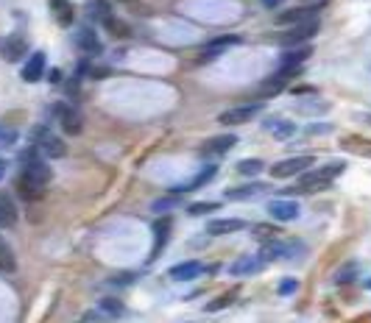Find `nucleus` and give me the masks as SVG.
I'll list each match as a JSON object with an SVG mask.
<instances>
[{
	"instance_id": "nucleus-1",
	"label": "nucleus",
	"mask_w": 371,
	"mask_h": 323,
	"mask_svg": "<svg viewBox=\"0 0 371 323\" xmlns=\"http://www.w3.org/2000/svg\"><path fill=\"white\" fill-rule=\"evenodd\" d=\"M20 165H23V170H20V179L14 181V187H17V192L23 195V198H28V201H36L39 195H43V187L53 179V173H51V168L45 165L43 159H39V151L31 145V148H25V151H20Z\"/></svg>"
},
{
	"instance_id": "nucleus-2",
	"label": "nucleus",
	"mask_w": 371,
	"mask_h": 323,
	"mask_svg": "<svg viewBox=\"0 0 371 323\" xmlns=\"http://www.w3.org/2000/svg\"><path fill=\"white\" fill-rule=\"evenodd\" d=\"M344 170H346V162H329V165H324L318 170L307 168L304 173H299L302 179H299V187L294 192H321V190H326L329 184H333Z\"/></svg>"
},
{
	"instance_id": "nucleus-3",
	"label": "nucleus",
	"mask_w": 371,
	"mask_h": 323,
	"mask_svg": "<svg viewBox=\"0 0 371 323\" xmlns=\"http://www.w3.org/2000/svg\"><path fill=\"white\" fill-rule=\"evenodd\" d=\"M31 142H34V148L43 153V156H48V159H62L64 153H67V145L62 142V137H56L51 129H45V126H36L34 131H31Z\"/></svg>"
},
{
	"instance_id": "nucleus-4",
	"label": "nucleus",
	"mask_w": 371,
	"mask_h": 323,
	"mask_svg": "<svg viewBox=\"0 0 371 323\" xmlns=\"http://www.w3.org/2000/svg\"><path fill=\"white\" fill-rule=\"evenodd\" d=\"M304 248L299 242H287L285 237H274V240H265V246L260 251L263 259H296Z\"/></svg>"
},
{
	"instance_id": "nucleus-5",
	"label": "nucleus",
	"mask_w": 371,
	"mask_h": 323,
	"mask_svg": "<svg viewBox=\"0 0 371 323\" xmlns=\"http://www.w3.org/2000/svg\"><path fill=\"white\" fill-rule=\"evenodd\" d=\"M315 165V159L307 153V156H291V159H279L276 165L271 168V176L274 179H291V176H299L304 173L307 168Z\"/></svg>"
},
{
	"instance_id": "nucleus-6",
	"label": "nucleus",
	"mask_w": 371,
	"mask_h": 323,
	"mask_svg": "<svg viewBox=\"0 0 371 323\" xmlns=\"http://www.w3.org/2000/svg\"><path fill=\"white\" fill-rule=\"evenodd\" d=\"M318 34V20L315 17H310V20H302V23H296L291 31H287L285 36H279V42L285 45V48H294V45H304L310 36H315Z\"/></svg>"
},
{
	"instance_id": "nucleus-7",
	"label": "nucleus",
	"mask_w": 371,
	"mask_h": 323,
	"mask_svg": "<svg viewBox=\"0 0 371 323\" xmlns=\"http://www.w3.org/2000/svg\"><path fill=\"white\" fill-rule=\"evenodd\" d=\"M56 120H59L62 131L70 137L81 134V126H84V117H81V112L73 103H56Z\"/></svg>"
},
{
	"instance_id": "nucleus-8",
	"label": "nucleus",
	"mask_w": 371,
	"mask_h": 323,
	"mask_svg": "<svg viewBox=\"0 0 371 323\" xmlns=\"http://www.w3.org/2000/svg\"><path fill=\"white\" fill-rule=\"evenodd\" d=\"M260 112H263V103L235 106V109H226V112L218 117V123H221V126H243V123H249V120H254Z\"/></svg>"
},
{
	"instance_id": "nucleus-9",
	"label": "nucleus",
	"mask_w": 371,
	"mask_h": 323,
	"mask_svg": "<svg viewBox=\"0 0 371 323\" xmlns=\"http://www.w3.org/2000/svg\"><path fill=\"white\" fill-rule=\"evenodd\" d=\"M235 45H243V36H237V34H226V36H218V39H213V42H207V48L201 51L198 62H201V64H207V62L218 59V56H221L226 48H235Z\"/></svg>"
},
{
	"instance_id": "nucleus-10",
	"label": "nucleus",
	"mask_w": 371,
	"mask_h": 323,
	"mask_svg": "<svg viewBox=\"0 0 371 323\" xmlns=\"http://www.w3.org/2000/svg\"><path fill=\"white\" fill-rule=\"evenodd\" d=\"M25 53H28V39L23 34L3 36V42H0V59H3V62H17Z\"/></svg>"
},
{
	"instance_id": "nucleus-11",
	"label": "nucleus",
	"mask_w": 371,
	"mask_h": 323,
	"mask_svg": "<svg viewBox=\"0 0 371 323\" xmlns=\"http://www.w3.org/2000/svg\"><path fill=\"white\" fill-rule=\"evenodd\" d=\"M299 73H302V64H299V67H282V70L274 73L268 81H263L260 92H263V95H276V92H282L287 84H291V78H296Z\"/></svg>"
},
{
	"instance_id": "nucleus-12",
	"label": "nucleus",
	"mask_w": 371,
	"mask_h": 323,
	"mask_svg": "<svg viewBox=\"0 0 371 323\" xmlns=\"http://www.w3.org/2000/svg\"><path fill=\"white\" fill-rule=\"evenodd\" d=\"M17 204H14V195L0 190V229H14L17 226Z\"/></svg>"
},
{
	"instance_id": "nucleus-13",
	"label": "nucleus",
	"mask_w": 371,
	"mask_h": 323,
	"mask_svg": "<svg viewBox=\"0 0 371 323\" xmlns=\"http://www.w3.org/2000/svg\"><path fill=\"white\" fill-rule=\"evenodd\" d=\"M299 204H296V201H271V204H268V215L274 218V220H282V223H291V220H296L299 218Z\"/></svg>"
},
{
	"instance_id": "nucleus-14",
	"label": "nucleus",
	"mask_w": 371,
	"mask_h": 323,
	"mask_svg": "<svg viewBox=\"0 0 371 323\" xmlns=\"http://www.w3.org/2000/svg\"><path fill=\"white\" fill-rule=\"evenodd\" d=\"M45 59H48V56H45L43 51L31 53V56H28V62L23 64V81H28V84H36V81L45 75V64H48Z\"/></svg>"
},
{
	"instance_id": "nucleus-15",
	"label": "nucleus",
	"mask_w": 371,
	"mask_h": 323,
	"mask_svg": "<svg viewBox=\"0 0 371 323\" xmlns=\"http://www.w3.org/2000/svg\"><path fill=\"white\" fill-rule=\"evenodd\" d=\"M237 145V137L235 134H218V137H213V140H207L204 142V156H224L229 148H235Z\"/></svg>"
},
{
	"instance_id": "nucleus-16",
	"label": "nucleus",
	"mask_w": 371,
	"mask_h": 323,
	"mask_svg": "<svg viewBox=\"0 0 371 323\" xmlns=\"http://www.w3.org/2000/svg\"><path fill=\"white\" fill-rule=\"evenodd\" d=\"M243 229H246V220H240V218H221V220L207 223V234H213V237L235 234V231H243Z\"/></svg>"
},
{
	"instance_id": "nucleus-17",
	"label": "nucleus",
	"mask_w": 371,
	"mask_h": 323,
	"mask_svg": "<svg viewBox=\"0 0 371 323\" xmlns=\"http://www.w3.org/2000/svg\"><path fill=\"white\" fill-rule=\"evenodd\" d=\"M48 6H51L53 20H56L62 28L73 25V20H75V9H73L70 0H48Z\"/></svg>"
},
{
	"instance_id": "nucleus-18",
	"label": "nucleus",
	"mask_w": 371,
	"mask_h": 323,
	"mask_svg": "<svg viewBox=\"0 0 371 323\" xmlns=\"http://www.w3.org/2000/svg\"><path fill=\"white\" fill-rule=\"evenodd\" d=\"M171 226H173V220L168 218V215H162V218H156L154 220V234H156V248L151 251V262L162 254V248H165V242H168V234H171Z\"/></svg>"
},
{
	"instance_id": "nucleus-19",
	"label": "nucleus",
	"mask_w": 371,
	"mask_h": 323,
	"mask_svg": "<svg viewBox=\"0 0 371 323\" xmlns=\"http://www.w3.org/2000/svg\"><path fill=\"white\" fill-rule=\"evenodd\" d=\"M75 42H78V48L84 51V53H101V51H104L101 39L95 36V31H93V28H81V31L75 34Z\"/></svg>"
},
{
	"instance_id": "nucleus-20",
	"label": "nucleus",
	"mask_w": 371,
	"mask_h": 323,
	"mask_svg": "<svg viewBox=\"0 0 371 323\" xmlns=\"http://www.w3.org/2000/svg\"><path fill=\"white\" fill-rule=\"evenodd\" d=\"M263 268V257H240L237 262L229 265V273L232 276H249V273H257Z\"/></svg>"
},
{
	"instance_id": "nucleus-21",
	"label": "nucleus",
	"mask_w": 371,
	"mask_h": 323,
	"mask_svg": "<svg viewBox=\"0 0 371 323\" xmlns=\"http://www.w3.org/2000/svg\"><path fill=\"white\" fill-rule=\"evenodd\" d=\"M315 9H318V6L291 9V12H285V14H276V25H296V23H302V20H310V17H315Z\"/></svg>"
},
{
	"instance_id": "nucleus-22",
	"label": "nucleus",
	"mask_w": 371,
	"mask_h": 323,
	"mask_svg": "<svg viewBox=\"0 0 371 323\" xmlns=\"http://www.w3.org/2000/svg\"><path fill=\"white\" fill-rule=\"evenodd\" d=\"M198 273H204V265L201 262H182V265H176V268H171V279L173 281H190V279H195Z\"/></svg>"
},
{
	"instance_id": "nucleus-23",
	"label": "nucleus",
	"mask_w": 371,
	"mask_h": 323,
	"mask_svg": "<svg viewBox=\"0 0 371 323\" xmlns=\"http://www.w3.org/2000/svg\"><path fill=\"white\" fill-rule=\"evenodd\" d=\"M260 192H265V184H246V187H232V190H226V198H229V201H252V198H257Z\"/></svg>"
},
{
	"instance_id": "nucleus-24",
	"label": "nucleus",
	"mask_w": 371,
	"mask_h": 323,
	"mask_svg": "<svg viewBox=\"0 0 371 323\" xmlns=\"http://www.w3.org/2000/svg\"><path fill=\"white\" fill-rule=\"evenodd\" d=\"M313 56V48L304 42L302 48H296V51H285L282 53V67H299V64H304V59H310Z\"/></svg>"
},
{
	"instance_id": "nucleus-25",
	"label": "nucleus",
	"mask_w": 371,
	"mask_h": 323,
	"mask_svg": "<svg viewBox=\"0 0 371 323\" xmlns=\"http://www.w3.org/2000/svg\"><path fill=\"white\" fill-rule=\"evenodd\" d=\"M0 270H3V273H14L17 270V257H14L12 246L3 237H0Z\"/></svg>"
},
{
	"instance_id": "nucleus-26",
	"label": "nucleus",
	"mask_w": 371,
	"mask_h": 323,
	"mask_svg": "<svg viewBox=\"0 0 371 323\" xmlns=\"http://www.w3.org/2000/svg\"><path fill=\"white\" fill-rule=\"evenodd\" d=\"M276 140H291L296 134V126L291 123V120H271V123L265 126Z\"/></svg>"
},
{
	"instance_id": "nucleus-27",
	"label": "nucleus",
	"mask_w": 371,
	"mask_h": 323,
	"mask_svg": "<svg viewBox=\"0 0 371 323\" xmlns=\"http://www.w3.org/2000/svg\"><path fill=\"white\" fill-rule=\"evenodd\" d=\"M213 176H215V168L210 165V168H204V170H201V173H198L195 179H190V181H187L184 187H176L173 192H176V195H182V192H187V190H198L201 184H207V181H210Z\"/></svg>"
},
{
	"instance_id": "nucleus-28",
	"label": "nucleus",
	"mask_w": 371,
	"mask_h": 323,
	"mask_svg": "<svg viewBox=\"0 0 371 323\" xmlns=\"http://www.w3.org/2000/svg\"><path fill=\"white\" fill-rule=\"evenodd\" d=\"M263 170H265L263 159H240L237 162V173H243V176H257Z\"/></svg>"
},
{
	"instance_id": "nucleus-29",
	"label": "nucleus",
	"mask_w": 371,
	"mask_h": 323,
	"mask_svg": "<svg viewBox=\"0 0 371 323\" xmlns=\"http://www.w3.org/2000/svg\"><path fill=\"white\" fill-rule=\"evenodd\" d=\"M252 234H254L260 242H265V240H274V237H282V231H279V229H274V226H268V223H260V226H254V229H252Z\"/></svg>"
},
{
	"instance_id": "nucleus-30",
	"label": "nucleus",
	"mask_w": 371,
	"mask_h": 323,
	"mask_svg": "<svg viewBox=\"0 0 371 323\" xmlns=\"http://www.w3.org/2000/svg\"><path fill=\"white\" fill-rule=\"evenodd\" d=\"M90 6H93V14H95L101 23H106V20L112 17V6L106 3V0H90Z\"/></svg>"
},
{
	"instance_id": "nucleus-31",
	"label": "nucleus",
	"mask_w": 371,
	"mask_h": 323,
	"mask_svg": "<svg viewBox=\"0 0 371 323\" xmlns=\"http://www.w3.org/2000/svg\"><path fill=\"white\" fill-rule=\"evenodd\" d=\"M357 276V265L355 262H346L338 273H335V285H349V279H355Z\"/></svg>"
},
{
	"instance_id": "nucleus-32",
	"label": "nucleus",
	"mask_w": 371,
	"mask_h": 323,
	"mask_svg": "<svg viewBox=\"0 0 371 323\" xmlns=\"http://www.w3.org/2000/svg\"><path fill=\"white\" fill-rule=\"evenodd\" d=\"M14 142H17V129L0 126V148H12Z\"/></svg>"
},
{
	"instance_id": "nucleus-33",
	"label": "nucleus",
	"mask_w": 371,
	"mask_h": 323,
	"mask_svg": "<svg viewBox=\"0 0 371 323\" xmlns=\"http://www.w3.org/2000/svg\"><path fill=\"white\" fill-rule=\"evenodd\" d=\"M296 290H299V281H296L294 276L282 279V281H279V287H276V293H279V296H294Z\"/></svg>"
},
{
	"instance_id": "nucleus-34",
	"label": "nucleus",
	"mask_w": 371,
	"mask_h": 323,
	"mask_svg": "<svg viewBox=\"0 0 371 323\" xmlns=\"http://www.w3.org/2000/svg\"><path fill=\"white\" fill-rule=\"evenodd\" d=\"M221 209V204H215V201H207V204H193V207H187V212L190 215H204V212H218Z\"/></svg>"
},
{
	"instance_id": "nucleus-35",
	"label": "nucleus",
	"mask_w": 371,
	"mask_h": 323,
	"mask_svg": "<svg viewBox=\"0 0 371 323\" xmlns=\"http://www.w3.org/2000/svg\"><path fill=\"white\" fill-rule=\"evenodd\" d=\"M235 298V293H226V296H221V298H213L210 304H207V312H215V309H224V307H229V301Z\"/></svg>"
},
{
	"instance_id": "nucleus-36",
	"label": "nucleus",
	"mask_w": 371,
	"mask_h": 323,
	"mask_svg": "<svg viewBox=\"0 0 371 323\" xmlns=\"http://www.w3.org/2000/svg\"><path fill=\"white\" fill-rule=\"evenodd\" d=\"M101 309H104V315L109 312V315H123V307H120V301H115V298H104L101 301Z\"/></svg>"
},
{
	"instance_id": "nucleus-37",
	"label": "nucleus",
	"mask_w": 371,
	"mask_h": 323,
	"mask_svg": "<svg viewBox=\"0 0 371 323\" xmlns=\"http://www.w3.org/2000/svg\"><path fill=\"white\" fill-rule=\"evenodd\" d=\"M176 201H179V198H173V195H171V198H165V201H156L154 209H156V212H162V209H171V207H176Z\"/></svg>"
},
{
	"instance_id": "nucleus-38",
	"label": "nucleus",
	"mask_w": 371,
	"mask_h": 323,
	"mask_svg": "<svg viewBox=\"0 0 371 323\" xmlns=\"http://www.w3.org/2000/svg\"><path fill=\"white\" fill-rule=\"evenodd\" d=\"M355 120H360V123H368V126H371V114H366V112H357Z\"/></svg>"
},
{
	"instance_id": "nucleus-39",
	"label": "nucleus",
	"mask_w": 371,
	"mask_h": 323,
	"mask_svg": "<svg viewBox=\"0 0 371 323\" xmlns=\"http://www.w3.org/2000/svg\"><path fill=\"white\" fill-rule=\"evenodd\" d=\"M279 3H282V0H263L265 9H274V6H279Z\"/></svg>"
},
{
	"instance_id": "nucleus-40",
	"label": "nucleus",
	"mask_w": 371,
	"mask_h": 323,
	"mask_svg": "<svg viewBox=\"0 0 371 323\" xmlns=\"http://www.w3.org/2000/svg\"><path fill=\"white\" fill-rule=\"evenodd\" d=\"M59 78H62V73L59 70H51V81H53V84H59Z\"/></svg>"
},
{
	"instance_id": "nucleus-41",
	"label": "nucleus",
	"mask_w": 371,
	"mask_h": 323,
	"mask_svg": "<svg viewBox=\"0 0 371 323\" xmlns=\"http://www.w3.org/2000/svg\"><path fill=\"white\" fill-rule=\"evenodd\" d=\"M3 173H6V159H0V179H3Z\"/></svg>"
},
{
	"instance_id": "nucleus-42",
	"label": "nucleus",
	"mask_w": 371,
	"mask_h": 323,
	"mask_svg": "<svg viewBox=\"0 0 371 323\" xmlns=\"http://www.w3.org/2000/svg\"><path fill=\"white\" fill-rule=\"evenodd\" d=\"M366 287H368V290H371V279H368V281H366Z\"/></svg>"
},
{
	"instance_id": "nucleus-43",
	"label": "nucleus",
	"mask_w": 371,
	"mask_h": 323,
	"mask_svg": "<svg viewBox=\"0 0 371 323\" xmlns=\"http://www.w3.org/2000/svg\"><path fill=\"white\" fill-rule=\"evenodd\" d=\"M318 3H324V0H318Z\"/></svg>"
}]
</instances>
